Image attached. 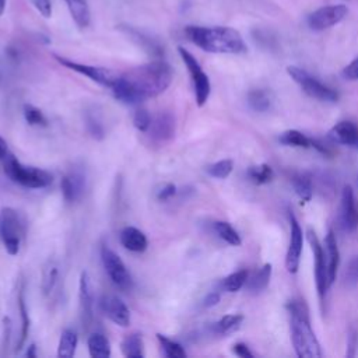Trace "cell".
<instances>
[{
    "label": "cell",
    "instance_id": "1",
    "mask_svg": "<svg viewBox=\"0 0 358 358\" xmlns=\"http://www.w3.org/2000/svg\"><path fill=\"white\" fill-rule=\"evenodd\" d=\"M172 67L162 59H155L119 74L112 85L113 96L127 105H137L158 96L172 83Z\"/></svg>",
    "mask_w": 358,
    "mask_h": 358
},
{
    "label": "cell",
    "instance_id": "2",
    "mask_svg": "<svg viewBox=\"0 0 358 358\" xmlns=\"http://www.w3.org/2000/svg\"><path fill=\"white\" fill-rule=\"evenodd\" d=\"M185 35L192 43L208 53L239 55L248 49L242 35L231 27L187 25Z\"/></svg>",
    "mask_w": 358,
    "mask_h": 358
},
{
    "label": "cell",
    "instance_id": "3",
    "mask_svg": "<svg viewBox=\"0 0 358 358\" xmlns=\"http://www.w3.org/2000/svg\"><path fill=\"white\" fill-rule=\"evenodd\" d=\"M287 306L289 310L291 341L296 355L301 358L323 357L320 343L312 330L309 313L305 302L301 299H294V301H289Z\"/></svg>",
    "mask_w": 358,
    "mask_h": 358
},
{
    "label": "cell",
    "instance_id": "4",
    "mask_svg": "<svg viewBox=\"0 0 358 358\" xmlns=\"http://www.w3.org/2000/svg\"><path fill=\"white\" fill-rule=\"evenodd\" d=\"M4 173L14 183L29 189H42L53 182V176L48 171L36 166H27L13 155L6 157Z\"/></svg>",
    "mask_w": 358,
    "mask_h": 358
},
{
    "label": "cell",
    "instance_id": "5",
    "mask_svg": "<svg viewBox=\"0 0 358 358\" xmlns=\"http://www.w3.org/2000/svg\"><path fill=\"white\" fill-rule=\"evenodd\" d=\"M287 73L289 77L302 88V91L309 95L310 98H315L322 102H336L338 99V94L319 81L316 77L309 74L306 70L296 67V66H288Z\"/></svg>",
    "mask_w": 358,
    "mask_h": 358
},
{
    "label": "cell",
    "instance_id": "6",
    "mask_svg": "<svg viewBox=\"0 0 358 358\" xmlns=\"http://www.w3.org/2000/svg\"><path fill=\"white\" fill-rule=\"evenodd\" d=\"M0 235L8 255L15 256L20 252L24 225L18 213L11 207H3L0 214Z\"/></svg>",
    "mask_w": 358,
    "mask_h": 358
},
{
    "label": "cell",
    "instance_id": "7",
    "mask_svg": "<svg viewBox=\"0 0 358 358\" xmlns=\"http://www.w3.org/2000/svg\"><path fill=\"white\" fill-rule=\"evenodd\" d=\"M179 56L183 60L185 66L187 67L192 81H193V88H194V96H196V103L197 106H203L211 92V84H210V78L203 71L200 63L197 62V59L183 46L178 48Z\"/></svg>",
    "mask_w": 358,
    "mask_h": 358
},
{
    "label": "cell",
    "instance_id": "8",
    "mask_svg": "<svg viewBox=\"0 0 358 358\" xmlns=\"http://www.w3.org/2000/svg\"><path fill=\"white\" fill-rule=\"evenodd\" d=\"M101 260L112 282L122 291H130L133 287V280L119 255L115 253L108 245H102Z\"/></svg>",
    "mask_w": 358,
    "mask_h": 358
},
{
    "label": "cell",
    "instance_id": "9",
    "mask_svg": "<svg viewBox=\"0 0 358 358\" xmlns=\"http://www.w3.org/2000/svg\"><path fill=\"white\" fill-rule=\"evenodd\" d=\"M55 60L64 66L66 69L69 70H73L78 74H83L85 77H88L90 80L103 85V87H109L112 88V85L115 84L116 78L119 74H116L115 71H112L110 69H106V67H99V66H91V64H84V63H80V62H74V60H70L67 57H63V56H59V55H53Z\"/></svg>",
    "mask_w": 358,
    "mask_h": 358
},
{
    "label": "cell",
    "instance_id": "10",
    "mask_svg": "<svg viewBox=\"0 0 358 358\" xmlns=\"http://www.w3.org/2000/svg\"><path fill=\"white\" fill-rule=\"evenodd\" d=\"M308 242L310 245L312 253H313V260H315V281H316V288L320 301H324L326 292L330 287L329 282V275H327V259H326V250L322 246L319 238L316 236L315 231L308 229Z\"/></svg>",
    "mask_w": 358,
    "mask_h": 358
},
{
    "label": "cell",
    "instance_id": "11",
    "mask_svg": "<svg viewBox=\"0 0 358 358\" xmlns=\"http://www.w3.org/2000/svg\"><path fill=\"white\" fill-rule=\"evenodd\" d=\"M347 14L348 7L345 4H330L310 13L306 18V24L312 31H324L341 22Z\"/></svg>",
    "mask_w": 358,
    "mask_h": 358
},
{
    "label": "cell",
    "instance_id": "12",
    "mask_svg": "<svg viewBox=\"0 0 358 358\" xmlns=\"http://www.w3.org/2000/svg\"><path fill=\"white\" fill-rule=\"evenodd\" d=\"M288 221H289V243L285 255V268L288 273L295 274L299 268L302 246H303V232L296 217L292 213L288 214Z\"/></svg>",
    "mask_w": 358,
    "mask_h": 358
},
{
    "label": "cell",
    "instance_id": "13",
    "mask_svg": "<svg viewBox=\"0 0 358 358\" xmlns=\"http://www.w3.org/2000/svg\"><path fill=\"white\" fill-rule=\"evenodd\" d=\"M338 225L345 232H352L358 225V213L351 186H344L341 192L338 207Z\"/></svg>",
    "mask_w": 358,
    "mask_h": 358
},
{
    "label": "cell",
    "instance_id": "14",
    "mask_svg": "<svg viewBox=\"0 0 358 358\" xmlns=\"http://www.w3.org/2000/svg\"><path fill=\"white\" fill-rule=\"evenodd\" d=\"M99 305L103 315L115 324L120 327H127L130 324V312L126 303L116 295H103Z\"/></svg>",
    "mask_w": 358,
    "mask_h": 358
},
{
    "label": "cell",
    "instance_id": "15",
    "mask_svg": "<svg viewBox=\"0 0 358 358\" xmlns=\"http://www.w3.org/2000/svg\"><path fill=\"white\" fill-rule=\"evenodd\" d=\"M78 301H80V315L81 322L88 327L94 317V295H92V287L87 271H83L80 275V284H78Z\"/></svg>",
    "mask_w": 358,
    "mask_h": 358
},
{
    "label": "cell",
    "instance_id": "16",
    "mask_svg": "<svg viewBox=\"0 0 358 358\" xmlns=\"http://www.w3.org/2000/svg\"><path fill=\"white\" fill-rule=\"evenodd\" d=\"M62 194L66 201H76L81 197L85 187V176L81 171L74 169L62 178Z\"/></svg>",
    "mask_w": 358,
    "mask_h": 358
},
{
    "label": "cell",
    "instance_id": "17",
    "mask_svg": "<svg viewBox=\"0 0 358 358\" xmlns=\"http://www.w3.org/2000/svg\"><path fill=\"white\" fill-rule=\"evenodd\" d=\"M151 137L157 141H166L173 137L175 134V117L169 112H161L158 113L152 120L150 126Z\"/></svg>",
    "mask_w": 358,
    "mask_h": 358
},
{
    "label": "cell",
    "instance_id": "18",
    "mask_svg": "<svg viewBox=\"0 0 358 358\" xmlns=\"http://www.w3.org/2000/svg\"><path fill=\"white\" fill-rule=\"evenodd\" d=\"M330 138L338 144L358 150V126L352 122H338L329 133Z\"/></svg>",
    "mask_w": 358,
    "mask_h": 358
},
{
    "label": "cell",
    "instance_id": "19",
    "mask_svg": "<svg viewBox=\"0 0 358 358\" xmlns=\"http://www.w3.org/2000/svg\"><path fill=\"white\" fill-rule=\"evenodd\" d=\"M120 29H122L131 41H134L138 46H141L147 53H150L151 56L159 57V56L164 55V48L159 45V42L155 41V39H152V38L148 36L147 34H144V32H141V31H138V29H136V28H133V27H129V25H126V27L122 25Z\"/></svg>",
    "mask_w": 358,
    "mask_h": 358
},
{
    "label": "cell",
    "instance_id": "20",
    "mask_svg": "<svg viewBox=\"0 0 358 358\" xmlns=\"http://www.w3.org/2000/svg\"><path fill=\"white\" fill-rule=\"evenodd\" d=\"M324 250H326V259H327V275L330 285L334 282L338 264H340V252L337 246V239L334 232L330 229L324 238Z\"/></svg>",
    "mask_w": 358,
    "mask_h": 358
},
{
    "label": "cell",
    "instance_id": "21",
    "mask_svg": "<svg viewBox=\"0 0 358 358\" xmlns=\"http://www.w3.org/2000/svg\"><path fill=\"white\" fill-rule=\"evenodd\" d=\"M120 243L130 252H136V253H140V252H144L147 249V236L138 229V228H134V227H124L122 231H120Z\"/></svg>",
    "mask_w": 358,
    "mask_h": 358
},
{
    "label": "cell",
    "instance_id": "22",
    "mask_svg": "<svg viewBox=\"0 0 358 358\" xmlns=\"http://www.w3.org/2000/svg\"><path fill=\"white\" fill-rule=\"evenodd\" d=\"M17 303H18V310L21 315V330H20V337L17 340V347L15 351H20L28 337L29 333V316H28V309L25 305V289H24V281L20 282L18 292H17Z\"/></svg>",
    "mask_w": 358,
    "mask_h": 358
},
{
    "label": "cell",
    "instance_id": "23",
    "mask_svg": "<svg viewBox=\"0 0 358 358\" xmlns=\"http://www.w3.org/2000/svg\"><path fill=\"white\" fill-rule=\"evenodd\" d=\"M71 18L78 28H87L91 21L88 0H64Z\"/></svg>",
    "mask_w": 358,
    "mask_h": 358
},
{
    "label": "cell",
    "instance_id": "24",
    "mask_svg": "<svg viewBox=\"0 0 358 358\" xmlns=\"http://www.w3.org/2000/svg\"><path fill=\"white\" fill-rule=\"evenodd\" d=\"M271 273H273V266L270 263H266L259 270H256L252 275H248V280L245 284L248 291L257 294V292L266 289L270 282Z\"/></svg>",
    "mask_w": 358,
    "mask_h": 358
},
{
    "label": "cell",
    "instance_id": "25",
    "mask_svg": "<svg viewBox=\"0 0 358 358\" xmlns=\"http://www.w3.org/2000/svg\"><path fill=\"white\" fill-rule=\"evenodd\" d=\"M122 354L127 358H143L144 357V341L141 334L130 333L120 343Z\"/></svg>",
    "mask_w": 358,
    "mask_h": 358
},
{
    "label": "cell",
    "instance_id": "26",
    "mask_svg": "<svg viewBox=\"0 0 358 358\" xmlns=\"http://www.w3.org/2000/svg\"><path fill=\"white\" fill-rule=\"evenodd\" d=\"M78 337L77 333L71 329H64L60 334L59 345H57V357L59 358H71L76 354Z\"/></svg>",
    "mask_w": 358,
    "mask_h": 358
},
{
    "label": "cell",
    "instance_id": "27",
    "mask_svg": "<svg viewBox=\"0 0 358 358\" xmlns=\"http://www.w3.org/2000/svg\"><path fill=\"white\" fill-rule=\"evenodd\" d=\"M88 352L92 358H108L110 357V344L108 338L101 333H94L87 341Z\"/></svg>",
    "mask_w": 358,
    "mask_h": 358
},
{
    "label": "cell",
    "instance_id": "28",
    "mask_svg": "<svg viewBox=\"0 0 358 358\" xmlns=\"http://www.w3.org/2000/svg\"><path fill=\"white\" fill-rule=\"evenodd\" d=\"M291 183L294 186L295 193L299 196V199L302 201H309L312 199L313 194V186H312V180L306 173H294L291 176Z\"/></svg>",
    "mask_w": 358,
    "mask_h": 358
},
{
    "label": "cell",
    "instance_id": "29",
    "mask_svg": "<svg viewBox=\"0 0 358 358\" xmlns=\"http://www.w3.org/2000/svg\"><path fill=\"white\" fill-rule=\"evenodd\" d=\"M243 319H245L243 315H238V313H235V315H225L217 323H214L213 330H214V333L221 334V336L231 334V333L236 331L241 327Z\"/></svg>",
    "mask_w": 358,
    "mask_h": 358
},
{
    "label": "cell",
    "instance_id": "30",
    "mask_svg": "<svg viewBox=\"0 0 358 358\" xmlns=\"http://www.w3.org/2000/svg\"><path fill=\"white\" fill-rule=\"evenodd\" d=\"M57 275H59V267L55 260L49 259L42 268V280H41V288L45 295H49L55 288Z\"/></svg>",
    "mask_w": 358,
    "mask_h": 358
},
{
    "label": "cell",
    "instance_id": "31",
    "mask_svg": "<svg viewBox=\"0 0 358 358\" xmlns=\"http://www.w3.org/2000/svg\"><path fill=\"white\" fill-rule=\"evenodd\" d=\"M312 140L306 137L303 133L298 130H287L282 134H280L278 141L284 145H292V147H301V148H312Z\"/></svg>",
    "mask_w": 358,
    "mask_h": 358
},
{
    "label": "cell",
    "instance_id": "32",
    "mask_svg": "<svg viewBox=\"0 0 358 358\" xmlns=\"http://www.w3.org/2000/svg\"><path fill=\"white\" fill-rule=\"evenodd\" d=\"M214 231L215 234L227 243L232 246H239L242 243V239L236 229L227 221H217L214 222Z\"/></svg>",
    "mask_w": 358,
    "mask_h": 358
},
{
    "label": "cell",
    "instance_id": "33",
    "mask_svg": "<svg viewBox=\"0 0 358 358\" xmlns=\"http://www.w3.org/2000/svg\"><path fill=\"white\" fill-rule=\"evenodd\" d=\"M248 103L256 112H266L271 105V98L264 90H252L248 94Z\"/></svg>",
    "mask_w": 358,
    "mask_h": 358
},
{
    "label": "cell",
    "instance_id": "34",
    "mask_svg": "<svg viewBox=\"0 0 358 358\" xmlns=\"http://www.w3.org/2000/svg\"><path fill=\"white\" fill-rule=\"evenodd\" d=\"M248 275H249V273L246 270H238V271L227 275L222 280L221 287L227 292H236V291H239L246 284Z\"/></svg>",
    "mask_w": 358,
    "mask_h": 358
},
{
    "label": "cell",
    "instance_id": "35",
    "mask_svg": "<svg viewBox=\"0 0 358 358\" xmlns=\"http://www.w3.org/2000/svg\"><path fill=\"white\" fill-rule=\"evenodd\" d=\"M157 340L159 341V344L164 350V354L168 358H185L186 357V351L179 343L168 338L166 336H164L161 333H157Z\"/></svg>",
    "mask_w": 358,
    "mask_h": 358
},
{
    "label": "cell",
    "instance_id": "36",
    "mask_svg": "<svg viewBox=\"0 0 358 358\" xmlns=\"http://www.w3.org/2000/svg\"><path fill=\"white\" fill-rule=\"evenodd\" d=\"M248 176L252 182H255L257 185H263V183H268V182L273 180L274 172L270 168V165L262 164V165H257V166H250L248 169Z\"/></svg>",
    "mask_w": 358,
    "mask_h": 358
},
{
    "label": "cell",
    "instance_id": "37",
    "mask_svg": "<svg viewBox=\"0 0 358 358\" xmlns=\"http://www.w3.org/2000/svg\"><path fill=\"white\" fill-rule=\"evenodd\" d=\"M24 117L27 120L28 124L31 126H48V119L46 116L43 115V112L41 109H38L36 106L34 105H29V103H25L24 105Z\"/></svg>",
    "mask_w": 358,
    "mask_h": 358
},
{
    "label": "cell",
    "instance_id": "38",
    "mask_svg": "<svg viewBox=\"0 0 358 358\" xmlns=\"http://www.w3.org/2000/svg\"><path fill=\"white\" fill-rule=\"evenodd\" d=\"M234 169V162L232 159H221L213 165H210L207 168V172L208 175H211L213 178H217V179H225L227 176H229V173L232 172Z\"/></svg>",
    "mask_w": 358,
    "mask_h": 358
},
{
    "label": "cell",
    "instance_id": "39",
    "mask_svg": "<svg viewBox=\"0 0 358 358\" xmlns=\"http://www.w3.org/2000/svg\"><path fill=\"white\" fill-rule=\"evenodd\" d=\"M85 126L88 133L91 134V137H94L95 140H102L105 137V129L102 126V123L99 122V119L92 115V113H87L85 115Z\"/></svg>",
    "mask_w": 358,
    "mask_h": 358
},
{
    "label": "cell",
    "instance_id": "40",
    "mask_svg": "<svg viewBox=\"0 0 358 358\" xmlns=\"http://www.w3.org/2000/svg\"><path fill=\"white\" fill-rule=\"evenodd\" d=\"M151 116L145 109H138L136 110L134 116H133V124L138 131H148L150 126H151Z\"/></svg>",
    "mask_w": 358,
    "mask_h": 358
},
{
    "label": "cell",
    "instance_id": "41",
    "mask_svg": "<svg viewBox=\"0 0 358 358\" xmlns=\"http://www.w3.org/2000/svg\"><path fill=\"white\" fill-rule=\"evenodd\" d=\"M345 280L350 284L358 282V256L352 257L345 267Z\"/></svg>",
    "mask_w": 358,
    "mask_h": 358
},
{
    "label": "cell",
    "instance_id": "42",
    "mask_svg": "<svg viewBox=\"0 0 358 358\" xmlns=\"http://www.w3.org/2000/svg\"><path fill=\"white\" fill-rule=\"evenodd\" d=\"M341 76H343L345 80H350V81L358 80V57H355L352 62H350V63L343 69Z\"/></svg>",
    "mask_w": 358,
    "mask_h": 358
},
{
    "label": "cell",
    "instance_id": "43",
    "mask_svg": "<svg viewBox=\"0 0 358 358\" xmlns=\"http://www.w3.org/2000/svg\"><path fill=\"white\" fill-rule=\"evenodd\" d=\"M35 8L39 11V14L45 18H49L52 15V3L50 0H32Z\"/></svg>",
    "mask_w": 358,
    "mask_h": 358
},
{
    "label": "cell",
    "instance_id": "44",
    "mask_svg": "<svg viewBox=\"0 0 358 358\" xmlns=\"http://www.w3.org/2000/svg\"><path fill=\"white\" fill-rule=\"evenodd\" d=\"M175 193H176V186H175L173 183H168V185H165L161 190H158L157 199H158L159 201H166L168 199H171L172 196H175Z\"/></svg>",
    "mask_w": 358,
    "mask_h": 358
},
{
    "label": "cell",
    "instance_id": "45",
    "mask_svg": "<svg viewBox=\"0 0 358 358\" xmlns=\"http://www.w3.org/2000/svg\"><path fill=\"white\" fill-rule=\"evenodd\" d=\"M232 351H234L235 355H238V357H241V358H253L252 351H250L249 347H248L246 344H243V343H236V344H234Z\"/></svg>",
    "mask_w": 358,
    "mask_h": 358
},
{
    "label": "cell",
    "instance_id": "46",
    "mask_svg": "<svg viewBox=\"0 0 358 358\" xmlns=\"http://www.w3.org/2000/svg\"><path fill=\"white\" fill-rule=\"evenodd\" d=\"M4 323V333H3V341H1V350L4 352V350L8 347V338H10V330H11V322L8 317L3 319Z\"/></svg>",
    "mask_w": 358,
    "mask_h": 358
},
{
    "label": "cell",
    "instance_id": "47",
    "mask_svg": "<svg viewBox=\"0 0 358 358\" xmlns=\"http://www.w3.org/2000/svg\"><path fill=\"white\" fill-rule=\"evenodd\" d=\"M218 302H220V294H218V292H215V291H213V292L207 294V296H206V298H204V301H203V303H204V306H206V308L215 306Z\"/></svg>",
    "mask_w": 358,
    "mask_h": 358
},
{
    "label": "cell",
    "instance_id": "48",
    "mask_svg": "<svg viewBox=\"0 0 358 358\" xmlns=\"http://www.w3.org/2000/svg\"><path fill=\"white\" fill-rule=\"evenodd\" d=\"M7 155V143L6 140L0 136V158H4Z\"/></svg>",
    "mask_w": 358,
    "mask_h": 358
},
{
    "label": "cell",
    "instance_id": "49",
    "mask_svg": "<svg viewBox=\"0 0 358 358\" xmlns=\"http://www.w3.org/2000/svg\"><path fill=\"white\" fill-rule=\"evenodd\" d=\"M35 350H36L35 344H31V345L28 347V350H27V357H29V358H35V357H36Z\"/></svg>",
    "mask_w": 358,
    "mask_h": 358
},
{
    "label": "cell",
    "instance_id": "50",
    "mask_svg": "<svg viewBox=\"0 0 358 358\" xmlns=\"http://www.w3.org/2000/svg\"><path fill=\"white\" fill-rule=\"evenodd\" d=\"M6 1L7 0H0V15L4 13V10H6Z\"/></svg>",
    "mask_w": 358,
    "mask_h": 358
}]
</instances>
